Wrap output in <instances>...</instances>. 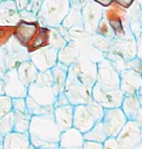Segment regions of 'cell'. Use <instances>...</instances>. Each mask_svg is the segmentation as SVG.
Here are the masks:
<instances>
[{"mask_svg":"<svg viewBox=\"0 0 142 149\" xmlns=\"http://www.w3.org/2000/svg\"><path fill=\"white\" fill-rule=\"evenodd\" d=\"M28 133L33 148H59L62 132L56 124L54 113L32 115Z\"/></svg>","mask_w":142,"mask_h":149,"instance_id":"6da1fadb","label":"cell"},{"mask_svg":"<svg viewBox=\"0 0 142 149\" xmlns=\"http://www.w3.org/2000/svg\"><path fill=\"white\" fill-rule=\"evenodd\" d=\"M27 95L35 100L41 105L50 107L55 104L59 93L55 85V77L52 69L39 72L36 81L28 88Z\"/></svg>","mask_w":142,"mask_h":149,"instance_id":"7a4b0ae2","label":"cell"},{"mask_svg":"<svg viewBox=\"0 0 142 149\" xmlns=\"http://www.w3.org/2000/svg\"><path fill=\"white\" fill-rule=\"evenodd\" d=\"M91 92L93 86H90L80 76L76 65H71L69 67L68 77L64 90L70 103L73 105L86 104L93 100Z\"/></svg>","mask_w":142,"mask_h":149,"instance_id":"3957f363","label":"cell"},{"mask_svg":"<svg viewBox=\"0 0 142 149\" xmlns=\"http://www.w3.org/2000/svg\"><path fill=\"white\" fill-rule=\"evenodd\" d=\"M70 10V0H43L37 14L38 21L42 26L57 28L63 24Z\"/></svg>","mask_w":142,"mask_h":149,"instance_id":"277c9868","label":"cell"},{"mask_svg":"<svg viewBox=\"0 0 142 149\" xmlns=\"http://www.w3.org/2000/svg\"><path fill=\"white\" fill-rule=\"evenodd\" d=\"M104 109V107L93 100L86 104L74 105L73 126L81 133H86L97 122L102 121Z\"/></svg>","mask_w":142,"mask_h":149,"instance_id":"5b68a950","label":"cell"},{"mask_svg":"<svg viewBox=\"0 0 142 149\" xmlns=\"http://www.w3.org/2000/svg\"><path fill=\"white\" fill-rule=\"evenodd\" d=\"M95 84L103 90L120 88V73L110 60L103 57L97 63Z\"/></svg>","mask_w":142,"mask_h":149,"instance_id":"8992f818","label":"cell"},{"mask_svg":"<svg viewBox=\"0 0 142 149\" xmlns=\"http://www.w3.org/2000/svg\"><path fill=\"white\" fill-rule=\"evenodd\" d=\"M103 17L108 21L115 38H125L131 34V31L126 29V26H129V16H127L126 9L113 3L111 6L104 8Z\"/></svg>","mask_w":142,"mask_h":149,"instance_id":"52a82bcc","label":"cell"},{"mask_svg":"<svg viewBox=\"0 0 142 149\" xmlns=\"http://www.w3.org/2000/svg\"><path fill=\"white\" fill-rule=\"evenodd\" d=\"M81 16L84 31L88 35L93 36L97 33V25L103 17V7L90 0L81 8Z\"/></svg>","mask_w":142,"mask_h":149,"instance_id":"ba28073f","label":"cell"},{"mask_svg":"<svg viewBox=\"0 0 142 149\" xmlns=\"http://www.w3.org/2000/svg\"><path fill=\"white\" fill-rule=\"evenodd\" d=\"M121 149L137 148L141 142V125L136 120H127L116 136Z\"/></svg>","mask_w":142,"mask_h":149,"instance_id":"9c48e42d","label":"cell"},{"mask_svg":"<svg viewBox=\"0 0 142 149\" xmlns=\"http://www.w3.org/2000/svg\"><path fill=\"white\" fill-rule=\"evenodd\" d=\"M128 120L121 107L105 109L102 122L107 136H117Z\"/></svg>","mask_w":142,"mask_h":149,"instance_id":"30bf717a","label":"cell"},{"mask_svg":"<svg viewBox=\"0 0 142 149\" xmlns=\"http://www.w3.org/2000/svg\"><path fill=\"white\" fill-rule=\"evenodd\" d=\"M93 100L100 103L104 109L121 107L124 95L120 88L116 90H103L97 84L93 86Z\"/></svg>","mask_w":142,"mask_h":149,"instance_id":"8fae6325","label":"cell"},{"mask_svg":"<svg viewBox=\"0 0 142 149\" xmlns=\"http://www.w3.org/2000/svg\"><path fill=\"white\" fill-rule=\"evenodd\" d=\"M30 60L39 72L51 70L59 62V50L47 46L31 53Z\"/></svg>","mask_w":142,"mask_h":149,"instance_id":"7c38bea8","label":"cell"},{"mask_svg":"<svg viewBox=\"0 0 142 149\" xmlns=\"http://www.w3.org/2000/svg\"><path fill=\"white\" fill-rule=\"evenodd\" d=\"M40 26L41 24L38 20L28 21L24 20V19H20L19 22L15 25L13 37L21 45L27 48L28 45L31 43V41L34 39L37 32L39 31Z\"/></svg>","mask_w":142,"mask_h":149,"instance_id":"4fadbf2b","label":"cell"},{"mask_svg":"<svg viewBox=\"0 0 142 149\" xmlns=\"http://www.w3.org/2000/svg\"><path fill=\"white\" fill-rule=\"evenodd\" d=\"M6 49V64L7 68L16 69L20 63L30 59V53L27 48L21 45L15 38H12L5 46Z\"/></svg>","mask_w":142,"mask_h":149,"instance_id":"5bb4252c","label":"cell"},{"mask_svg":"<svg viewBox=\"0 0 142 149\" xmlns=\"http://www.w3.org/2000/svg\"><path fill=\"white\" fill-rule=\"evenodd\" d=\"M5 83L4 93L11 98L26 97L28 95V86H26L18 78L16 69L7 70L3 78Z\"/></svg>","mask_w":142,"mask_h":149,"instance_id":"9a60e30c","label":"cell"},{"mask_svg":"<svg viewBox=\"0 0 142 149\" xmlns=\"http://www.w3.org/2000/svg\"><path fill=\"white\" fill-rule=\"evenodd\" d=\"M120 73V90L124 95H138L142 86L141 74L130 69H123Z\"/></svg>","mask_w":142,"mask_h":149,"instance_id":"2e32d148","label":"cell"},{"mask_svg":"<svg viewBox=\"0 0 142 149\" xmlns=\"http://www.w3.org/2000/svg\"><path fill=\"white\" fill-rule=\"evenodd\" d=\"M21 19L15 0H2L0 3V25L15 26Z\"/></svg>","mask_w":142,"mask_h":149,"instance_id":"e0dca14e","label":"cell"},{"mask_svg":"<svg viewBox=\"0 0 142 149\" xmlns=\"http://www.w3.org/2000/svg\"><path fill=\"white\" fill-rule=\"evenodd\" d=\"M85 138L84 133L72 126L69 129L63 131L59 141V148L62 149H80L83 148Z\"/></svg>","mask_w":142,"mask_h":149,"instance_id":"ac0fdd59","label":"cell"},{"mask_svg":"<svg viewBox=\"0 0 142 149\" xmlns=\"http://www.w3.org/2000/svg\"><path fill=\"white\" fill-rule=\"evenodd\" d=\"M33 148L28 132L11 131L4 135L3 149H30Z\"/></svg>","mask_w":142,"mask_h":149,"instance_id":"d6986e66","label":"cell"},{"mask_svg":"<svg viewBox=\"0 0 142 149\" xmlns=\"http://www.w3.org/2000/svg\"><path fill=\"white\" fill-rule=\"evenodd\" d=\"M54 118L61 132L69 129L73 126L74 105L69 103L66 105L56 107L54 109Z\"/></svg>","mask_w":142,"mask_h":149,"instance_id":"ffe728a7","label":"cell"},{"mask_svg":"<svg viewBox=\"0 0 142 149\" xmlns=\"http://www.w3.org/2000/svg\"><path fill=\"white\" fill-rule=\"evenodd\" d=\"M18 78L26 86H30L36 81L39 71L33 64V62L29 60H25L22 63H20L16 68Z\"/></svg>","mask_w":142,"mask_h":149,"instance_id":"44dd1931","label":"cell"},{"mask_svg":"<svg viewBox=\"0 0 142 149\" xmlns=\"http://www.w3.org/2000/svg\"><path fill=\"white\" fill-rule=\"evenodd\" d=\"M81 56V50L79 45L74 41H70L64 48L59 51V62L67 66H71L79 61Z\"/></svg>","mask_w":142,"mask_h":149,"instance_id":"7402d4cb","label":"cell"},{"mask_svg":"<svg viewBox=\"0 0 142 149\" xmlns=\"http://www.w3.org/2000/svg\"><path fill=\"white\" fill-rule=\"evenodd\" d=\"M50 39H51V28L41 25L39 31L37 32L34 39L31 41V43L28 45V52L31 54V53L37 51V50L49 46Z\"/></svg>","mask_w":142,"mask_h":149,"instance_id":"603a6c76","label":"cell"},{"mask_svg":"<svg viewBox=\"0 0 142 149\" xmlns=\"http://www.w3.org/2000/svg\"><path fill=\"white\" fill-rule=\"evenodd\" d=\"M62 26L69 31L70 34H72L73 32H76L77 29L84 30L81 9L71 7V10H70L69 14L67 15V17L65 18Z\"/></svg>","mask_w":142,"mask_h":149,"instance_id":"cb8c5ba5","label":"cell"},{"mask_svg":"<svg viewBox=\"0 0 142 149\" xmlns=\"http://www.w3.org/2000/svg\"><path fill=\"white\" fill-rule=\"evenodd\" d=\"M140 107L141 105L138 100L137 95H124L121 109L129 120H135L139 109H140Z\"/></svg>","mask_w":142,"mask_h":149,"instance_id":"d4e9b609","label":"cell"},{"mask_svg":"<svg viewBox=\"0 0 142 149\" xmlns=\"http://www.w3.org/2000/svg\"><path fill=\"white\" fill-rule=\"evenodd\" d=\"M52 72L55 77V85H56V88L60 95V93H64L67 77H68L69 66L58 62L56 66L52 68Z\"/></svg>","mask_w":142,"mask_h":149,"instance_id":"484cf974","label":"cell"},{"mask_svg":"<svg viewBox=\"0 0 142 149\" xmlns=\"http://www.w3.org/2000/svg\"><path fill=\"white\" fill-rule=\"evenodd\" d=\"M14 113V130L20 132H28L32 115L29 111L13 110Z\"/></svg>","mask_w":142,"mask_h":149,"instance_id":"4316f807","label":"cell"},{"mask_svg":"<svg viewBox=\"0 0 142 149\" xmlns=\"http://www.w3.org/2000/svg\"><path fill=\"white\" fill-rule=\"evenodd\" d=\"M84 138H85V140H93L103 143V141L107 138V134L104 130L102 122H97L90 130L84 133Z\"/></svg>","mask_w":142,"mask_h":149,"instance_id":"83f0119b","label":"cell"},{"mask_svg":"<svg viewBox=\"0 0 142 149\" xmlns=\"http://www.w3.org/2000/svg\"><path fill=\"white\" fill-rule=\"evenodd\" d=\"M26 104H27L28 111L31 115H42V114H50L54 113L55 107L50 105V107H45L38 103L35 100H33L31 97L27 95L26 97Z\"/></svg>","mask_w":142,"mask_h":149,"instance_id":"f1b7e54d","label":"cell"},{"mask_svg":"<svg viewBox=\"0 0 142 149\" xmlns=\"http://www.w3.org/2000/svg\"><path fill=\"white\" fill-rule=\"evenodd\" d=\"M69 41L65 38L61 31L58 28H51V39H50V47H53L57 50H61L67 45Z\"/></svg>","mask_w":142,"mask_h":149,"instance_id":"f546056e","label":"cell"},{"mask_svg":"<svg viewBox=\"0 0 142 149\" xmlns=\"http://www.w3.org/2000/svg\"><path fill=\"white\" fill-rule=\"evenodd\" d=\"M14 130V113L13 110L0 118V133L2 135H6L7 133Z\"/></svg>","mask_w":142,"mask_h":149,"instance_id":"4dcf8cb0","label":"cell"},{"mask_svg":"<svg viewBox=\"0 0 142 149\" xmlns=\"http://www.w3.org/2000/svg\"><path fill=\"white\" fill-rule=\"evenodd\" d=\"M95 34H98V35L102 36V37H105L109 40H113L115 38V35H114L113 31H112L111 27H110L109 23H108V21L104 17H102V19L100 21V23H98L97 28V33H95Z\"/></svg>","mask_w":142,"mask_h":149,"instance_id":"1f68e13d","label":"cell"},{"mask_svg":"<svg viewBox=\"0 0 142 149\" xmlns=\"http://www.w3.org/2000/svg\"><path fill=\"white\" fill-rule=\"evenodd\" d=\"M15 26L0 25V48H4L13 38Z\"/></svg>","mask_w":142,"mask_h":149,"instance_id":"d6a6232c","label":"cell"},{"mask_svg":"<svg viewBox=\"0 0 142 149\" xmlns=\"http://www.w3.org/2000/svg\"><path fill=\"white\" fill-rule=\"evenodd\" d=\"M12 110V98L6 95H0V118Z\"/></svg>","mask_w":142,"mask_h":149,"instance_id":"836d02e7","label":"cell"},{"mask_svg":"<svg viewBox=\"0 0 142 149\" xmlns=\"http://www.w3.org/2000/svg\"><path fill=\"white\" fill-rule=\"evenodd\" d=\"M125 69H130L139 74H142V60L138 57L128 60L125 62Z\"/></svg>","mask_w":142,"mask_h":149,"instance_id":"e575fe53","label":"cell"},{"mask_svg":"<svg viewBox=\"0 0 142 149\" xmlns=\"http://www.w3.org/2000/svg\"><path fill=\"white\" fill-rule=\"evenodd\" d=\"M12 110L28 111L27 104H26V97L12 98Z\"/></svg>","mask_w":142,"mask_h":149,"instance_id":"d590c367","label":"cell"},{"mask_svg":"<svg viewBox=\"0 0 142 149\" xmlns=\"http://www.w3.org/2000/svg\"><path fill=\"white\" fill-rule=\"evenodd\" d=\"M7 70V64H6V49L0 48V78L3 79L5 76Z\"/></svg>","mask_w":142,"mask_h":149,"instance_id":"8d00e7d4","label":"cell"},{"mask_svg":"<svg viewBox=\"0 0 142 149\" xmlns=\"http://www.w3.org/2000/svg\"><path fill=\"white\" fill-rule=\"evenodd\" d=\"M103 148L106 149H118L119 144L116 136H107V138L103 141Z\"/></svg>","mask_w":142,"mask_h":149,"instance_id":"74e56055","label":"cell"},{"mask_svg":"<svg viewBox=\"0 0 142 149\" xmlns=\"http://www.w3.org/2000/svg\"><path fill=\"white\" fill-rule=\"evenodd\" d=\"M43 0H29V4L27 6V8L25 10L31 11L35 14H38V11H39L41 5H42Z\"/></svg>","mask_w":142,"mask_h":149,"instance_id":"f35d334b","label":"cell"},{"mask_svg":"<svg viewBox=\"0 0 142 149\" xmlns=\"http://www.w3.org/2000/svg\"><path fill=\"white\" fill-rule=\"evenodd\" d=\"M83 148L85 149H102L103 148V144L102 142L93 140H85Z\"/></svg>","mask_w":142,"mask_h":149,"instance_id":"ab89813d","label":"cell"},{"mask_svg":"<svg viewBox=\"0 0 142 149\" xmlns=\"http://www.w3.org/2000/svg\"><path fill=\"white\" fill-rule=\"evenodd\" d=\"M113 3L123 9H129L135 3V0H113Z\"/></svg>","mask_w":142,"mask_h":149,"instance_id":"60d3db41","label":"cell"},{"mask_svg":"<svg viewBox=\"0 0 142 149\" xmlns=\"http://www.w3.org/2000/svg\"><path fill=\"white\" fill-rule=\"evenodd\" d=\"M70 102L67 97V95H65V93H60L59 95L57 97V100L55 102V107H61V105H66V104H69Z\"/></svg>","mask_w":142,"mask_h":149,"instance_id":"b9f144b4","label":"cell"},{"mask_svg":"<svg viewBox=\"0 0 142 149\" xmlns=\"http://www.w3.org/2000/svg\"><path fill=\"white\" fill-rule=\"evenodd\" d=\"M136 48H137V54L136 57L142 60V31L138 36H136Z\"/></svg>","mask_w":142,"mask_h":149,"instance_id":"7bdbcfd3","label":"cell"},{"mask_svg":"<svg viewBox=\"0 0 142 149\" xmlns=\"http://www.w3.org/2000/svg\"><path fill=\"white\" fill-rule=\"evenodd\" d=\"M70 1H71V7L81 9L83 6L85 5L86 3H88L90 0H70Z\"/></svg>","mask_w":142,"mask_h":149,"instance_id":"ee69618b","label":"cell"},{"mask_svg":"<svg viewBox=\"0 0 142 149\" xmlns=\"http://www.w3.org/2000/svg\"><path fill=\"white\" fill-rule=\"evenodd\" d=\"M15 2H16V5L18 7V10L20 12L25 10L29 4V0H15Z\"/></svg>","mask_w":142,"mask_h":149,"instance_id":"f6af8a7d","label":"cell"},{"mask_svg":"<svg viewBox=\"0 0 142 149\" xmlns=\"http://www.w3.org/2000/svg\"><path fill=\"white\" fill-rule=\"evenodd\" d=\"M93 1L103 7V8H107V7L111 6L113 4V0H93Z\"/></svg>","mask_w":142,"mask_h":149,"instance_id":"bcb514c9","label":"cell"},{"mask_svg":"<svg viewBox=\"0 0 142 149\" xmlns=\"http://www.w3.org/2000/svg\"><path fill=\"white\" fill-rule=\"evenodd\" d=\"M4 88H5V83H4L3 79L0 78V95H5V93H4Z\"/></svg>","mask_w":142,"mask_h":149,"instance_id":"7dc6e473","label":"cell"},{"mask_svg":"<svg viewBox=\"0 0 142 149\" xmlns=\"http://www.w3.org/2000/svg\"><path fill=\"white\" fill-rule=\"evenodd\" d=\"M135 120L138 122V123L140 124V125H142V105L140 107V109H139L138 114H137V117H136Z\"/></svg>","mask_w":142,"mask_h":149,"instance_id":"c3c4849f","label":"cell"},{"mask_svg":"<svg viewBox=\"0 0 142 149\" xmlns=\"http://www.w3.org/2000/svg\"><path fill=\"white\" fill-rule=\"evenodd\" d=\"M3 141H4V135L0 133V149L3 148Z\"/></svg>","mask_w":142,"mask_h":149,"instance_id":"681fc988","label":"cell"},{"mask_svg":"<svg viewBox=\"0 0 142 149\" xmlns=\"http://www.w3.org/2000/svg\"><path fill=\"white\" fill-rule=\"evenodd\" d=\"M137 97H138V100H139V102H140V105H142V93H138Z\"/></svg>","mask_w":142,"mask_h":149,"instance_id":"f907efd6","label":"cell"},{"mask_svg":"<svg viewBox=\"0 0 142 149\" xmlns=\"http://www.w3.org/2000/svg\"><path fill=\"white\" fill-rule=\"evenodd\" d=\"M137 148H142V125H141V142L137 146Z\"/></svg>","mask_w":142,"mask_h":149,"instance_id":"816d5d0a","label":"cell"},{"mask_svg":"<svg viewBox=\"0 0 142 149\" xmlns=\"http://www.w3.org/2000/svg\"><path fill=\"white\" fill-rule=\"evenodd\" d=\"M139 5H140L141 9H142V0H140V1H139Z\"/></svg>","mask_w":142,"mask_h":149,"instance_id":"f5cc1de1","label":"cell"},{"mask_svg":"<svg viewBox=\"0 0 142 149\" xmlns=\"http://www.w3.org/2000/svg\"><path fill=\"white\" fill-rule=\"evenodd\" d=\"M141 77H142V74H141ZM139 93H142V86H141V88H140V91H139Z\"/></svg>","mask_w":142,"mask_h":149,"instance_id":"db71d44e","label":"cell"},{"mask_svg":"<svg viewBox=\"0 0 142 149\" xmlns=\"http://www.w3.org/2000/svg\"><path fill=\"white\" fill-rule=\"evenodd\" d=\"M1 2H2V0H0V3H1Z\"/></svg>","mask_w":142,"mask_h":149,"instance_id":"11a10c76","label":"cell"}]
</instances>
